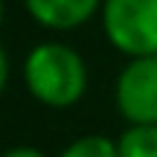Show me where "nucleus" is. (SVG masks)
Instances as JSON below:
<instances>
[{
  "label": "nucleus",
  "mask_w": 157,
  "mask_h": 157,
  "mask_svg": "<svg viewBox=\"0 0 157 157\" xmlns=\"http://www.w3.org/2000/svg\"><path fill=\"white\" fill-rule=\"evenodd\" d=\"M23 84L47 108H73L87 90L84 58L61 41L35 44L23 61Z\"/></svg>",
  "instance_id": "f257e3e1"
},
{
  "label": "nucleus",
  "mask_w": 157,
  "mask_h": 157,
  "mask_svg": "<svg viewBox=\"0 0 157 157\" xmlns=\"http://www.w3.org/2000/svg\"><path fill=\"white\" fill-rule=\"evenodd\" d=\"M113 102L131 125H157V56L131 58L117 76Z\"/></svg>",
  "instance_id": "7ed1b4c3"
},
{
  "label": "nucleus",
  "mask_w": 157,
  "mask_h": 157,
  "mask_svg": "<svg viewBox=\"0 0 157 157\" xmlns=\"http://www.w3.org/2000/svg\"><path fill=\"white\" fill-rule=\"evenodd\" d=\"M99 15L113 50L128 58L157 56V0H105Z\"/></svg>",
  "instance_id": "f03ea898"
},
{
  "label": "nucleus",
  "mask_w": 157,
  "mask_h": 157,
  "mask_svg": "<svg viewBox=\"0 0 157 157\" xmlns=\"http://www.w3.org/2000/svg\"><path fill=\"white\" fill-rule=\"evenodd\" d=\"M117 143L119 157H157V125H128Z\"/></svg>",
  "instance_id": "39448f33"
},
{
  "label": "nucleus",
  "mask_w": 157,
  "mask_h": 157,
  "mask_svg": "<svg viewBox=\"0 0 157 157\" xmlns=\"http://www.w3.org/2000/svg\"><path fill=\"white\" fill-rule=\"evenodd\" d=\"M58 157H119V143L105 134H87L61 148Z\"/></svg>",
  "instance_id": "423d86ee"
},
{
  "label": "nucleus",
  "mask_w": 157,
  "mask_h": 157,
  "mask_svg": "<svg viewBox=\"0 0 157 157\" xmlns=\"http://www.w3.org/2000/svg\"><path fill=\"white\" fill-rule=\"evenodd\" d=\"M3 157H47L41 148H32V146H15V148H9Z\"/></svg>",
  "instance_id": "0eeeda50"
},
{
  "label": "nucleus",
  "mask_w": 157,
  "mask_h": 157,
  "mask_svg": "<svg viewBox=\"0 0 157 157\" xmlns=\"http://www.w3.org/2000/svg\"><path fill=\"white\" fill-rule=\"evenodd\" d=\"M26 12L38 26L67 32L87 23L96 12H102L105 0H23Z\"/></svg>",
  "instance_id": "20e7f679"
}]
</instances>
